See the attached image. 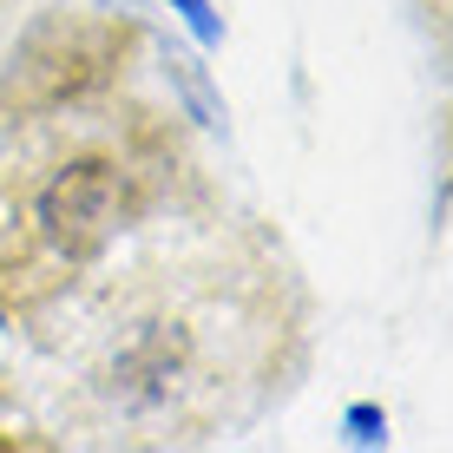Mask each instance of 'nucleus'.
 <instances>
[{"instance_id":"f257e3e1","label":"nucleus","mask_w":453,"mask_h":453,"mask_svg":"<svg viewBox=\"0 0 453 453\" xmlns=\"http://www.w3.org/2000/svg\"><path fill=\"white\" fill-rule=\"evenodd\" d=\"M27 335L53 447L197 453L243 441L316 368V289L276 224L197 191L86 263Z\"/></svg>"},{"instance_id":"f03ea898","label":"nucleus","mask_w":453,"mask_h":453,"mask_svg":"<svg viewBox=\"0 0 453 453\" xmlns=\"http://www.w3.org/2000/svg\"><path fill=\"white\" fill-rule=\"evenodd\" d=\"M211 191L191 125L125 73L0 92V316L20 329L86 263Z\"/></svg>"},{"instance_id":"7ed1b4c3","label":"nucleus","mask_w":453,"mask_h":453,"mask_svg":"<svg viewBox=\"0 0 453 453\" xmlns=\"http://www.w3.org/2000/svg\"><path fill=\"white\" fill-rule=\"evenodd\" d=\"M46 7H53V0H0V46H13L27 27H40Z\"/></svg>"}]
</instances>
